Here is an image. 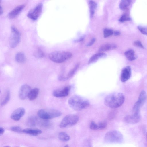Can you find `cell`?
Returning <instances> with one entry per match:
<instances>
[{
  "mask_svg": "<svg viewBox=\"0 0 147 147\" xmlns=\"http://www.w3.org/2000/svg\"><path fill=\"white\" fill-rule=\"evenodd\" d=\"M125 101L124 95L121 93H115L109 94L104 99L105 105L109 107L115 109L121 106Z\"/></svg>",
  "mask_w": 147,
  "mask_h": 147,
  "instance_id": "1",
  "label": "cell"
},
{
  "mask_svg": "<svg viewBox=\"0 0 147 147\" xmlns=\"http://www.w3.org/2000/svg\"><path fill=\"white\" fill-rule=\"evenodd\" d=\"M68 103L72 109L77 111L85 109L90 105L88 100L77 95L71 97L68 100Z\"/></svg>",
  "mask_w": 147,
  "mask_h": 147,
  "instance_id": "2",
  "label": "cell"
},
{
  "mask_svg": "<svg viewBox=\"0 0 147 147\" xmlns=\"http://www.w3.org/2000/svg\"><path fill=\"white\" fill-rule=\"evenodd\" d=\"M72 54L69 52L65 51H55L50 53L49 57L50 60L58 63L64 62L70 59L72 56Z\"/></svg>",
  "mask_w": 147,
  "mask_h": 147,
  "instance_id": "3",
  "label": "cell"
},
{
  "mask_svg": "<svg viewBox=\"0 0 147 147\" xmlns=\"http://www.w3.org/2000/svg\"><path fill=\"white\" fill-rule=\"evenodd\" d=\"M38 114L40 118L48 120L59 117L62 113L59 111L55 109H41L38 111Z\"/></svg>",
  "mask_w": 147,
  "mask_h": 147,
  "instance_id": "4",
  "label": "cell"
},
{
  "mask_svg": "<svg viewBox=\"0 0 147 147\" xmlns=\"http://www.w3.org/2000/svg\"><path fill=\"white\" fill-rule=\"evenodd\" d=\"M123 136L118 131L113 130L107 132L105 135V141L109 143H119L123 140Z\"/></svg>",
  "mask_w": 147,
  "mask_h": 147,
  "instance_id": "5",
  "label": "cell"
},
{
  "mask_svg": "<svg viewBox=\"0 0 147 147\" xmlns=\"http://www.w3.org/2000/svg\"><path fill=\"white\" fill-rule=\"evenodd\" d=\"M79 120V117L76 115H67L62 121L60 124V127L62 128H64L73 126L77 124Z\"/></svg>",
  "mask_w": 147,
  "mask_h": 147,
  "instance_id": "6",
  "label": "cell"
},
{
  "mask_svg": "<svg viewBox=\"0 0 147 147\" xmlns=\"http://www.w3.org/2000/svg\"><path fill=\"white\" fill-rule=\"evenodd\" d=\"M20 39V34L19 31L15 26H12L9 40L10 47L12 48L16 47L19 43Z\"/></svg>",
  "mask_w": 147,
  "mask_h": 147,
  "instance_id": "7",
  "label": "cell"
},
{
  "mask_svg": "<svg viewBox=\"0 0 147 147\" xmlns=\"http://www.w3.org/2000/svg\"><path fill=\"white\" fill-rule=\"evenodd\" d=\"M43 7L42 3L38 4L34 8L30 11L27 14L28 17L33 20H36L42 13Z\"/></svg>",
  "mask_w": 147,
  "mask_h": 147,
  "instance_id": "8",
  "label": "cell"
},
{
  "mask_svg": "<svg viewBox=\"0 0 147 147\" xmlns=\"http://www.w3.org/2000/svg\"><path fill=\"white\" fill-rule=\"evenodd\" d=\"M147 97V94L144 91H142L141 92L138 101L134 105L133 108L134 113L140 112V109L145 102Z\"/></svg>",
  "mask_w": 147,
  "mask_h": 147,
  "instance_id": "9",
  "label": "cell"
},
{
  "mask_svg": "<svg viewBox=\"0 0 147 147\" xmlns=\"http://www.w3.org/2000/svg\"><path fill=\"white\" fill-rule=\"evenodd\" d=\"M71 89L70 86L65 87L62 89L54 91L53 93V95L57 97H66L68 95Z\"/></svg>",
  "mask_w": 147,
  "mask_h": 147,
  "instance_id": "10",
  "label": "cell"
},
{
  "mask_svg": "<svg viewBox=\"0 0 147 147\" xmlns=\"http://www.w3.org/2000/svg\"><path fill=\"white\" fill-rule=\"evenodd\" d=\"M141 118L139 112L134 113L132 115L126 116L124 118V121L128 123L135 124L138 123Z\"/></svg>",
  "mask_w": 147,
  "mask_h": 147,
  "instance_id": "11",
  "label": "cell"
},
{
  "mask_svg": "<svg viewBox=\"0 0 147 147\" xmlns=\"http://www.w3.org/2000/svg\"><path fill=\"white\" fill-rule=\"evenodd\" d=\"M31 90V88L28 85L24 84L22 85L21 87L19 92L20 98L22 100H25L28 97Z\"/></svg>",
  "mask_w": 147,
  "mask_h": 147,
  "instance_id": "12",
  "label": "cell"
},
{
  "mask_svg": "<svg viewBox=\"0 0 147 147\" xmlns=\"http://www.w3.org/2000/svg\"><path fill=\"white\" fill-rule=\"evenodd\" d=\"M25 113V109L20 107L15 110L11 114V118L14 120L18 121L23 117Z\"/></svg>",
  "mask_w": 147,
  "mask_h": 147,
  "instance_id": "13",
  "label": "cell"
},
{
  "mask_svg": "<svg viewBox=\"0 0 147 147\" xmlns=\"http://www.w3.org/2000/svg\"><path fill=\"white\" fill-rule=\"evenodd\" d=\"M131 75V69L130 67L127 66L122 70L120 77L121 81L125 82L128 81Z\"/></svg>",
  "mask_w": 147,
  "mask_h": 147,
  "instance_id": "14",
  "label": "cell"
},
{
  "mask_svg": "<svg viewBox=\"0 0 147 147\" xmlns=\"http://www.w3.org/2000/svg\"><path fill=\"white\" fill-rule=\"evenodd\" d=\"M25 7L24 5H19L11 11L9 14L8 17L11 19H13L17 17Z\"/></svg>",
  "mask_w": 147,
  "mask_h": 147,
  "instance_id": "15",
  "label": "cell"
},
{
  "mask_svg": "<svg viewBox=\"0 0 147 147\" xmlns=\"http://www.w3.org/2000/svg\"><path fill=\"white\" fill-rule=\"evenodd\" d=\"M23 132L30 135L36 136L41 134L42 131L38 129L27 128L23 130Z\"/></svg>",
  "mask_w": 147,
  "mask_h": 147,
  "instance_id": "16",
  "label": "cell"
},
{
  "mask_svg": "<svg viewBox=\"0 0 147 147\" xmlns=\"http://www.w3.org/2000/svg\"><path fill=\"white\" fill-rule=\"evenodd\" d=\"M106 55L103 53H99L93 55L90 59L88 62V64L93 63L97 61L99 59L105 57Z\"/></svg>",
  "mask_w": 147,
  "mask_h": 147,
  "instance_id": "17",
  "label": "cell"
},
{
  "mask_svg": "<svg viewBox=\"0 0 147 147\" xmlns=\"http://www.w3.org/2000/svg\"><path fill=\"white\" fill-rule=\"evenodd\" d=\"M39 92V89L38 88H35L31 90L28 96L29 100L33 101L36 99L38 97Z\"/></svg>",
  "mask_w": 147,
  "mask_h": 147,
  "instance_id": "18",
  "label": "cell"
},
{
  "mask_svg": "<svg viewBox=\"0 0 147 147\" xmlns=\"http://www.w3.org/2000/svg\"><path fill=\"white\" fill-rule=\"evenodd\" d=\"M40 119L35 117H30L27 121V124L30 127H35L38 125H39Z\"/></svg>",
  "mask_w": 147,
  "mask_h": 147,
  "instance_id": "19",
  "label": "cell"
},
{
  "mask_svg": "<svg viewBox=\"0 0 147 147\" xmlns=\"http://www.w3.org/2000/svg\"><path fill=\"white\" fill-rule=\"evenodd\" d=\"M125 55L126 58L130 61H133L137 58V56L134 51L132 50H130L126 52Z\"/></svg>",
  "mask_w": 147,
  "mask_h": 147,
  "instance_id": "20",
  "label": "cell"
},
{
  "mask_svg": "<svg viewBox=\"0 0 147 147\" xmlns=\"http://www.w3.org/2000/svg\"><path fill=\"white\" fill-rule=\"evenodd\" d=\"M116 48L115 45L110 44H106L101 46L99 49V51L101 52L107 51Z\"/></svg>",
  "mask_w": 147,
  "mask_h": 147,
  "instance_id": "21",
  "label": "cell"
},
{
  "mask_svg": "<svg viewBox=\"0 0 147 147\" xmlns=\"http://www.w3.org/2000/svg\"><path fill=\"white\" fill-rule=\"evenodd\" d=\"M89 4L90 8V17L91 18H92L93 17L95 10L97 8V4L96 2L93 1H89Z\"/></svg>",
  "mask_w": 147,
  "mask_h": 147,
  "instance_id": "22",
  "label": "cell"
},
{
  "mask_svg": "<svg viewBox=\"0 0 147 147\" xmlns=\"http://www.w3.org/2000/svg\"><path fill=\"white\" fill-rule=\"evenodd\" d=\"M131 3V1L129 0H123L119 4V8L121 10H124L130 5Z\"/></svg>",
  "mask_w": 147,
  "mask_h": 147,
  "instance_id": "23",
  "label": "cell"
},
{
  "mask_svg": "<svg viewBox=\"0 0 147 147\" xmlns=\"http://www.w3.org/2000/svg\"><path fill=\"white\" fill-rule=\"evenodd\" d=\"M16 61L19 63H23L26 60V58L24 54L21 52H19L16 55Z\"/></svg>",
  "mask_w": 147,
  "mask_h": 147,
  "instance_id": "24",
  "label": "cell"
},
{
  "mask_svg": "<svg viewBox=\"0 0 147 147\" xmlns=\"http://www.w3.org/2000/svg\"><path fill=\"white\" fill-rule=\"evenodd\" d=\"M10 97V92L9 91H7L6 93L5 94L1 102V105L2 106H4L6 105L9 101Z\"/></svg>",
  "mask_w": 147,
  "mask_h": 147,
  "instance_id": "25",
  "label": "cell"
},
{
  "mask_svg": "<svg viewBox=\"0 0 147 147\" xmlns=\"http://www.w3.org/2000/svg\"><path fill=\"white\" fill-rule=\"evenodd\" d=\"M58 137L60 140L64 142L68 141L70 138V136L66 133L64 132L59 133Z\"/></svg>",
  "mask_w": 147,
  "mask_h": 147,
  "instance_id": "26",
  "label": "cell"
},
{
  "mask_svg": "<svg viewBox=\"0 0 147 147\" xmlns=\"http://www.w3.org/2000/svg\"><path fill=\"white\" fill-rule=\"evenodd\" d=\"M79 67V65L77 64L70 71L68 74L67 76L65 77V81L67 80L72 77L75 72L78 70Z\"/></svg>",
  "mask_w": 147,
  "mask_h": 147,
  "instance_id": "27",
  "label": "cell"
},
{
  "mask_svg": "<svg viewBox=\"0 0 147 147\" xmlns=\"http://www.w3.org/2000/svg\"><path fill=\"white\" fill-rule=\"evenodd\" d=\"M35 57L38 58H41L44 57V53L41 49H38L35 52L34 54Z\"/></svg>",
  "mask_w": 147,
  "mask_h": 147,
  "instance_id": "28",
  "label": "cell"
},
{
  "mask_svg": "<svg viewBox=\"0 0 147 147\" xmlns=\"http://www.w3.org/2000/svg\"><path fill=\"white\" fill-rule=\"evenodd\" d=\"M114 32L113 31L109 29H105L104 31V36L105 38H107L112 35Z\"/></svg>",
  "mask_w": 147,
  "mask_h": 147,
  "instance_id": "29",
  "label": "cell"
},
{
  "mask_svg": "<svg viewBox=\"0 0 147 147\" xmlns=\"http://www.w3.org/2000/svg\"><path fill=\"white\" fill-rule=\"evenodd\" d=\"M10 129L11 130L16 132L21 133L23 132V130L19 126H13L11 127Z\"/></svg>",
  "mask_w": 147,
  "mask_h": 147,
  "instance_id": "30",
  "label": "cell"
},
{
  "mask_svg": "<svg viewBox=\"0 0 147 147\" xmlns=\"http://www.w3.org/2000/svg\"><path fill=\"white\" fill-rule=\"evenodd\" d=\"M131 20L130 18L126 15H124L122 16L119 19V21L121 23L130 21Z\"/></svg>",
  "mask_w": 147,
  "mask_h": 147,
  "instance_id": "31",
  "label": "cell"
},
{
  "mask_svg": "<svg viewBox=\"0 0 147 147\" xmlns=\"http://www.w3.org/2000/svg\"><path fill=\"white\" fill-rule=\"evenodd\" d=\"M107 124L105 122H102L97 124L98 130H103L106 127Z\"/></svg>",
  "mask_w": 147,
  "mask_h": 147,
  "instance_id": "32",
  "label": "cell"
},
{
  "mask_svg": "<svg viewBox=\"0 0 147 147\" xmlns=\"http://www.w3.org/2000/svg\"><path fill=\"white\" fill-rule=\"evenodd\" d=\"M138 29L142 34L147 36V27L138 26Z\"/></svg>",
  "mask_w": 147,
  "mask_h": 147,
  "instance_id": "33",
  "label": "cell"
},
{
  "mask_svg": "<svg viewBox=\"0 0 147 147\" xmlns=\"http://www.w3.org/2000/svg\"><path fill=\"white\" fill-rule=\"evenodd\" d=\"M90 128L91 130H98L97 124L94 121H92L90 125Z\"/></svg>",
  "mask_w": 147,
  "mask_h": 147,
  "instance_id": "34",
  "label": "cell"
},
{
  "mask_svg": "<svg viewBox=\"0 0 147 147\" xmlns=\"http://www.w3.org/2000/svg\"><path fill=\"white\" fill-rule=\"evenodd\" d=\"M134 45L137 47L140 48H144V47L142 45L141 42L138 41H136L134 43Z\"/></svg>",
  "mask_w": 147,
  "mask_h": 147,
  "instance_id": "35",
  "label": "cell"
},
{
  "mask_svg": "<svg viewBox=\"0 0 147 147\" xmlns=\"http://www.w3.org/2000/svg\"><path fill=\"white\" fill-rule=\"evenodd\" d=\"M95 40L96 39L95 38H93L91 41L87 44V46H90L92 45L95 42Z\"/></svg>",
  "mask_w": 147,
  "mask_h": 147,
  "instance_id": "36",
  "label": "cell"
},
{
  "mask_svg": "<svg viewBox=\"0 0 147 147\" xmlns=\"http://www.w3.org/2000/svg\"><path fill=\"white\" fill-rule=\"evenodd\" d=\"M4 129L2 127L0 128V135H2L4 134Z\"/></svg>",
  "mask_w": 147,
  "mask_h": 147,
  "instance_id": "37",
  "label": "cell"
},
{
  "mask_svg": "<svg viewBox=\"0 0 147 147\" xmlns=\"http://www.w3.org/2000/svg\"><path fill=\"white\" fill-rule=\"evenodd\" d=\"M114 34L115 35L117 36L120 34V32L118 31H116L114 32Z\"/></svg>",
  "mask_w": 147,
  "mask_h": 147,
  "instance_id": "38",
  "label": "cell"
},
{
  "mask_svg": "<svg viewBox=\"0 0 147 147\" xmlns=\"http://www.w3.org/2000/svg\"><path fill=\"white\" fill-rule=\"evenodd\" d=\"M3 10L2 7L1 6V15H2L3 14Z\"/></svg>",
  "mask_w": 147,
  "mask_h": 147,
  "instance_id": "39",
  "label": "cell"
},
{
  "mask_svg": "<svg viewBox=\"0 0 147 147\" xmlns=\"http://www.w3.org/2000/svg\"><path fill=\"white\" fill-rule=\"evenodd\" d=\"M64 147H68V145H66Z\"/></svg>",
  "mask_w": 147,
  "mask_h": 147,
  "instance_id": "40",
  "label": "cell"
},
{
  "mask_svg": "<svg viewBox=\"0 0 147 147\" xmlns=\"http://www.w3.org/2000/svg\"><path fill=\"white\" fill-rule=\"evenodd\" d=\"M4 147H11L10 146H5Z\"/></svg>",
  "mask_w": 147,
  "mask_h": 147,
  "instance_id": "41",
  "label": "cell"
},
{
  "mask_svg": "<svg viewBox=\"0 0 147 147\" xmlns=\"http://www.w3.org/2000/svg\"><path fill=\"white\" fill-rule=\"evenodd\" d=\"M146 136H147V135H146Z\"/></svg>",
  "mask_w": 147,
  "mask_h": 147,
  "instance_id": "42",
  "label": "cell"
},
{
  "mask_svg": "<svg viewBox=\"0 0 147 147\" xmlns=\"http://www.w3.org/2000/svg\"></svg>",
  "mask_w": 147,
  "mask_h": 147,
  "instance_id": "43",
  "label": "cell"
}]
</instances>
